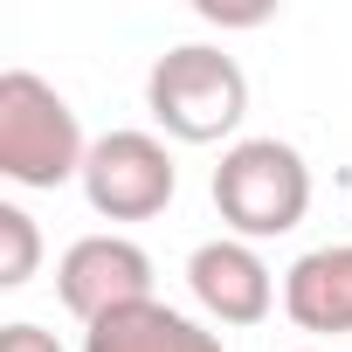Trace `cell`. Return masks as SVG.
I'll return each mask as SVG.
<instances>
[{
  "instance_id": "cell-12",
  "label": "cell",
  "mask_w": 352,
  "mask_h": 352,
  "mask_svg": "<svg viewBox=\"0 0 352 352\" xmlns=\"http://www.w3.org/2000/svg\"><path fill=\"white\" fill-rule=\"evenodd\" d=\"M304 352H324V345H304Z\"/></svg>"
},
{
  "instance_id": "cell-5",
  "label": "cell",
  "mask_w": 352,
  "mask_h": 352,
  "mask_svg": "<svg viewBox=\"0 0 352 352\" xmlns=\"http://www.w3.org/2000/svg\"><path fill=\"white\" fill-rule=\"evenodd\" d=\"M56 297L63 311L90 331L104 324L111 311H131V304H152V256L131 242V235H76L56 263Z\"/></svg>"
},
{
  "instance_id": "cell-11",
  "label": "cell",
  "mask_w": 352,
  "mask_h": 352,
  "mask_svg": "<svg viewBox=\"0 0 352 352\" xmlns=\"http://www.w3.org/2000/svg\"><path fill=\"white\" fill-rule=\"evenodd\" d=\"M201 14H208V21H221V28H263L276 8H221V0H201Z\"/></svg>"
},
{
  "instance_id": "cell-2",
  "label": "cell",
  "mask_w": 352,
  "mask_h": 352,
  "mask_svg": "<svg viewBox=\"0 0 352 352\" xmlns=\"http://www.w3.org/2000/svg\"><path fill=\"white\" fill-rule=\"evenodd\" d=\"M83 159H90V138L56 83H42L35 69L0 76V180L28 194H56L83 180Z\"/></svg>"
},
{
  "instance_id": "cell-4",
  "label": "cell",
  "mask_w": 352,
  "mask_h": 352,
  "mask_svg": "<svg viewBox=\"0 0 352 352\" xmlns=\"http://www.w3.org/2000/svg\"><path fill=\"white\" fill-rule=\"evenodd\" d=\"M76 187L97 221H152L180 194V166H173L159 131H104V138H90Z\"/></svg>"
},
{
  "instance_id": "cell-3",
  "label": "cell",
  "mask_w": 352,
  "mask_h": 352,
  "mask_svg": "<svg viewBox=\"0 0 352 352\" xmlns=\"http://www.w3.org/2000/svg\"><path fill=\"white\" fill-rule=\"evenodd\" d=\"M208 194L235 242H276L311 214V166L290 138H235Z\"/></svg>"
},
{
  "instance_id": "cell-1",
  "label": "cell",
  "mask_w": 352,
  "mask_h": 352,
  "mask_svg": "<svg viewBox=\"0 0 352 352\" xmlns=\"http://www.w3.org/2000/svg\"><path fill=\"white\" fill-rule=\"evenodd\" d=\"M145 111L173 145H221L249 118V76L214 42H180L145 69Z\"/></svg>"
},
{
  "instance_id": "cell-7",
  "label": "cell",
  "mask_w": 352,
  "mask_h": 352,
  "mask_svg": "<svg viewBox=\"0 0 352 352\" xmlns=\"http://www.w3.org/2000/svg\"><path fill=\"white\" fill-rule=\"evenodd\" d=\"M283 311L297 331L345 338L352 331V242H324L283 270Z\"/></svg>"
},
{
  "instance_id": "cell-8",
  "label": "cell",
  "mask_w": 352,
  "mask_h": 352,
  "mask_svg": "<svg viewBox=\"0 0 352 352\" xmlns=\"http://www.w3.org/2000/svg\"><path fill=\"white\" fill-rule=\"evenodd\" d=\"M83 352H228V345L201 318H187V311L152 297V304H131V311H111L104 324H90Z\"/></svg>"
},
{
  "instance_id": "cell-6",
  "label": "cell",
  "mask_w": 352,
  "mask_h": 352,
  "mask_svg": "<svg viewBox=\"0 0 352 352\" xmlns=\"http://www.w3.org/2000/svg\"><path fill=\"white\" fill-rule=\"evenodd\" d=\"M187 290L214 324H235V331H249V324H263L276 311L270 263L256 256V242H235V235H214V242H201L187 256Z\"/></svg>"
},
{
  "instance_id": "cell-10",
  "label": "cell",
  "mask_w": 352,
  "mask_h": 352,
  "mask_svg": "<svg viewBox=\"0 0 352 352\" xmlns=\"http://www.w3.org/2000/svg\"><path fill=\"white\" fill-rule=\"evenodd\" d=\"M0 352H63V345H56V331L14 318V324H0Z\"/></svg>"
},
{
  "instance_id": "cell-9",
  "label": "cell",
  "mask_w": 352,
  "mask_h": 352,
  "mask_svg": "<svg viewBox=\"0 0 352 352\" xmlns=\"http://www.w3.org/2000/svg\"><path fill=\"white\" fill-rule=\"evenodd\" d=\"M42 270V228L28 208L0 201V290H28Z\"/></svg>"
}]
</instances>
